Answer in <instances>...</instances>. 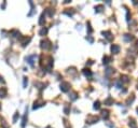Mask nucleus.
<instances>
[{"label":"nucleus","instance_id":"1","mask_svg":"<svg viewBox=\"0 0 138 128\" xmlns=\"http://www.w3.org/2000/svg\"><path fill=\"white\" fill-rule=\"evenodd\" d=\"M41 49L42 50H45V51H48V50L51 49V42L48 40V39H44V40H42L41 41Z\"/></svg>","mask_w":138,"mask_h":128},{"label":"nucleus","instance_id":"2","mask_svg":"<svg viewBox=\"0 0 138 128\" xmlns=\"http://www.w3.org/2000/svg\"><path fill=\"white\" fill-rule=\"evenodd\" d=\"M36 58H37V55H36V54H33V55H29V56L26 57V60H27V62H28L31 67H33V66H35Z\"/></svg>","mask_w":138,"mask_h":128},{"label":"nucleus","instance_id":"3","mask_svg":"<svg viewBox=\"0 0 138 128\" xmlns=\"http://www.w3.org/2000/svg\"><path fill=\"white\" fill-rule=\"evenodd\" d=\"M70 89V83L68 82H61V90L64 93H67Z\"/></svg>","mask_w":138,"mask_h":128},{"label":"nucleus","instance_id":"4","mask_svg":"<svg viewBox=\"0 0 138 128\" xmlns=\"http://www.w3.org/2000/svg\"><path fill=\"white\" fill-rule=\"evenodd\" d=\"M44 105H45V101H43V100H37V101H35V103H33L32 109L33 110H37V109H39L40 107H43Z\"/></svg>","mask_w":138,"mask_h":128},{"label":"nucleus","instance_id":"5","mask_svg":"<svg viewBox=\"0 0 138 128\" xmlns=\"http://www.w3.org/2000/svg\"><path fill=\"white\" fill-rule=\"evenodd\" d=\"M98 120H99V118H98L97 116H93V115H89V117L86 118V120H87V123H89V124H94V123H97V122H98Z\"/></svg>","mask_w":138,"mask_h":128},{"label":"nucleus","instance_id":"6","mask_svg":"<svg viewBox=\"0 0 138 128\" xmlns=\"http://www.w3.org/2000/svg\"><path fill=\"white\" fill-rule=\"evenodd\" d=\"M27 115H28V110L26 108V111H25V114L23 115V118H22V128H25L26 123H27Z\"/></svg>","mask_w":138,"mask_h":128},{"label":"nucleus","instance_id":"7","mask_svg":"<svg viewBox=\"0 0 138 128\" xmlns=\"http://www.w3.org/2000/svg\"><path fill=\"white\" fill-rule=\"evenodd\" d=\"M102 35H104L105 38H107L108 41H111V40L113 39V37H112V35H111L110 31H102Z\"/></svg>","mask_w":138,"mask_h":128},{"label":"nucleus","instance_id":"8","mask_svg":"<svg viewBox=\"0 0 138 128\" xmlns=\"http://www.w3.org/2000/svg\"><path fill=\"white\" fill-rule=\"evenodd\" d=\"M30 40L31 39L30 38H27V37H25V38H22L20 39V43H22V45L23 46H26L27 44L30 42Z\"/></svg>","mask_w":138,"mask_h":128},{"label":"nucleus","instance_id":"9","mask_svg":"<svg viewBox=\"0 0 138 128\" xmlns=\"http://www.w3.org/2000/svg\"><path fill=\"white\" fill-rule=\"evenodd\" d=\"M111 52H112L113 54H118V53H120V46L117 45V44H113V45L111 46Z\"/></svg>","mask_w":138,"mask_h":128},{"label":"nucleus","instance_id":"10","mask_svg":"<svg viewBox=\"0 0 138 128\" xmlns=\"http://www.w3.org/2000/svg\"><path fill=\"white\" fill-rule=\"evenodd\" d=\"M7 96V89L4 87H1L0 88V98H4Z\"/></svg>","mask_w":138,"mask_h":128},{"label":"nucleus","instance_id":"11","mask_svg":"<svg viewBox=\"0 0 138 128\" xmlns=\"http://www.w3.org/2000/svg\"><path fill=\"white\" fill-rule=\"evenodd\" d=\"M83 74H84L85 77H87V78H91L93 73H92V71H91L89 69H83Z\"/></svg>","mask_w":138,"mask_h":128},{"label":"nucleus","instance_id":"12","mask_svg":"<svg viewBox=\"0 0 138 128\" xmlns=\"http://www.w3.org/2000/svg\"><path fill=\"white\" fill-rule=\"evenodd\" d=\"M101 117L104 118V120H108V117H109V112H108L107 110L101 111Z\"/></svg>","mask_w":138,"mask_h":128},{"label":"nucleus","instance_id":"13","mask_svg":"<svg viewBox=\"0 0 138 128\" xmlns=\"http://www.w3.org/2000/svg\"><path fill=\"white\" fill-rule=\"evenodd\" d=\"M113 102H114V100H113L111 97H108L107 99L105 100V105H113Z\"/></svg>","mask_w":138,"mask_h":128},{"label":"nucleus","instance_id":"14","mask_svg":"<svg viewBox=\"0 0 138 128\" xmlns=\"http://www.w3.org/2000/svg\"><path fill=\"white\" fill-rule=\"evenodd\" d=\"M130 123H128V126H130V128H137V125H136V122L133 120V118H130V120H128Z\"/></svg>","mask_w":138,"mask_h":128},{"label":"nucleus","instance_id":"15","mask_svg":"<svg viewBox=\"0 0 138 128\" xmlns=\"http://www.w3.org/2000/svg\"><path fill=\"white\" fill-rule=\"evenodd\" d=\"M44 21H45V13H42L40 16V19H39V25H43Z\"/></svg>","mask_w":138,"mask_h":128},{"label":"nucleus","instance_id":"16","mask_svg":"<svg viewBox=\"0 0 138 128\" xmlns=\"http://www.w3.org/2000/svg\"><path fill=\"white\" fill-rule=\"evenodd\" d=\"M123 38H124V40H125L126 42H130V40H133V36H132V35H128V33L124 35V37H123Z\"/></svg>","mask_w":138,"mask_h":128},{"label":"nucleus","instance_id":"17","mask_svg":"<svg viewBox=\"0 0 138 128\" xmlns=\"http://www.w3.org/2000/svg\"><path fill=\"white\" fill-rule=\"evenodd\" d=\"M69 98H70V100H72V101H74V100L77 99L78 98V94L77 93H71V94H70V95H69Z\"/></svg>","mask_w":138,"mask_h":128},{"label":"nucleus","instance_id":"18","mask_svg":"<svg viewBox=\"0 0 138 128\" xmlns=\"http://www.w3.org/2000/svg\"><path fill=\"white\" fill-rule=\"evenodd\" d=\"M106 75H107V77H109V75H111L112 74V73H114V70L112 69V68H108L107 70H106Z\"/></svg>","mask_w":138,"mask_h":128},{"label":"nucleus","instance_id":"19","mask_svg":"<svg viewBox=\"0 0 138 128\" xmlns=\"http://www.w3.org/2000/svg\"><path fill=\"white\" fill-rule=\"evenodd\" d=\"M46 33H48V28H44V27L39 31V35H40V36H45Z\"/></svg>","mask_w":138,"mask_h":128},{"label":"nucleus","instance_id":"20","mask_svg":"<svg viewBox=\"0 0 138 128\" xmlns=\"http://www.w3.org/2000/svg\"><path fill=\"white\" fill-rule=\"evenodd\" d=\"M102 9H104V5H97V7H95V12L96 13H99V12H101L102 11Z\"/></svg>","mask_w":138,"mask_h":128},{"label":"nucleus","instance_id":"21","mask_svg":"<svg viewBox=\"0 0 138 128\" xmlns=\"http://www.w3.org/2000/svg\"><path fill=\"white\" fill-rule=\"evenodd\" d=\"M93 108H94L95 110H99V109H100V102L98 101V100H97V101H95V103H94V105H93Z\"/></svg>","mask_w":138,"mask_h":128},{"label":"nucleus","instance_id":"22","mask_svg":"<svg viewBox=\"0 0 138 128\" xmlns=\"http://www.w3.org/2000/svg\"><path fill=\"white\" fill-rule=\"evenodd\" d=\"M102 60H104V62H104V65H107V64H109V62H110V60H111V58H110L109 56H105V57H104V59H102Z\"/></svg>","mask_w":138,"mask_h":128},{"label":"nucleus","instance_id":"23","mask_svg":"<svg viewBox=\"0 0 138 128\" xmlns=\"http://www.w3.org/2000/svg\"><path fill=\"white\" fill-rule=\"evenodd\" d=\"M18 117H20V114H18V112H15V114H14V116H13V123H16Z\"/></svg>","mask_w":138,"mask_h":128},{"label":"nucleus","instance_id":"24","mask_svg":"<svg viewBox=\"0 0 138 128\" xmlns=\"http://www.w3.org/2000/svg\"><path fill=\"white\" fill-rule=\"evenodd\" d=\"M134 99H135V97H134V95H132V97L130 98H128L127 99V101H126V103H127V105H130V103H132L134 101Z\"/></svg>","mask_w":138,"mask_h":128},{"label":"nucleus","instance_id":"25","mask_svg":"<svg viewBox=\"0 0 138 128\" xmlns=\"http://www.w3.org/2000/svg\"><path fill=\"white\" fill-rule=\"evenodd\" d=\"M45 13H48V14H49V16H53L54 11H52L51 9H48V10H45Z\"/></svg>","mask_w":138,"mask_h":128},{"label":"nucleus","instance_id":"26","mask_svg":"<svg viewBox=\"0 0 138 128\" xmlns=\"http://www.w3.org/2000/svg\"><path fill=\"white\" fill-rule=\"evenodd\" d=\"M121 81H124V82H128L127 75H122V77H121Z\"/></svg>","mask_w":138,"mask_h":128},{"label":"nucleus","instance_id":"27","mask_svg":"<svg viewBox=\"0 0 138 128\" xmlns=\"http://www.w3.org/2000/svg\"><path fill=\"white\" fill-rule=\"evenodd\" d=\"M23 79H24V87H26L27 86V83H28V80H27V78L26 77H24Z\"/></svg>","mask_w":138,"mask_h":128},{"label":"nucleus","instance_id":"28","mask_svg":"<svg viewBox=\"0 0 138 128\" xmlns=\"http://www.w3.org/2000/svg\"><path fill=\"white\" fill-rule=\"evenodd\" d=\"M64 111H65V113H66V114H69V109H68V107H65V109H64Z\"/></svg>","mask_w":138,"mask_h":128},{"label":"nucleus","instance_id":"29","mask_svg":"<svg viewBox=\"0 0 138 128\" xmlns=\"http://www.w3.org/2000/svg\"><path fill=\"white\" fill-rule=\"evenodd\" d=\"M117 86H118L119 88H121V82H120V81H119V82L117 83Z\"/></svg>","mask_w":138,"mask_h":128},{"label":"nucleus","instance_id":"30","mask_svg":"<svg viewBox=\"0 0 138 128\" xmlns=\"http://www.w3.org/2000/svg\"><path fill=\"white\" fill-rule=\"evenodd\" d=\"M0 82H2V83H4V80L2 79V77H0Z\"/></svg>","mask_w":138,"mask_h":128},{"label":"nucleus","instance_id":"31","mask_svg":"<svg viewBox=\"0 0 138 128\" xmlns=\"http://www.w3.org/2000/svg\"><path fill=\"white\" fill-rule=\"evenodd\" d=\"M137 112H138V108H137Z\"/></svg>","mask_w":138,"mask_h":128},{"label":"nucleus","instance_id":"32","mask_svg":"<svg viewBox=\"0 0 138 128\" xmlns=\"http://www.w3.org/2000/svg\"><path fill=\"white\" fill-rule=\"evenodd\" d=\"M137 88H138V84H137Z\"/></svg>","mask_w":138,"mask_h":128}]
</instances>
